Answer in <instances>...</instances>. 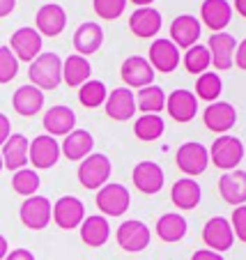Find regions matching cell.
<instances>
[{
    "label": "cell",
    "instance_id": "obj_7",
    "mask_svg": "<svg viewBox=\"0 0 246 260\" xmlns=\"http://www.w3.org/2000/svg\"><path fill=\"white\" fill-rule=\"evenodd\" d=\"M118 237V244L122 251H129V253H138V251H145L150 246V228L145 226L143 221L138 219H129V221H122L115 233Z\"/></svg>",
    "mask_w": 246,
    "mask_h": 260
},
{
    "label": "cell",
    "instance_id": "obj_40",
    "mask_svg": "<svg viewBox=\"0 0 246 260\" xmlns=\"http://www.w3.org/2000/svg\"><path fill=\"white\" fill-rule=\"evenodd\" d=\"M19 74V60L10 46H0V83H10Z\"/></svg>",
    "mask_w": 246,
    "mask_h": 260
},
{
    "label": "cell",
    "instance_id": "obj_5",
    "mask_svg": "<svg viewBox=\"0 0 246 260\" xmlns=\"http://www.w3.org/2000/svg\"><path fill=\"white\" fill-rule=\"evenodd\" d=\"M175 161H178V168L187 177L202 175L207 171V166H209V150L202 143L189 141L184 145H180L178 154H175Z\"/></svg>",
    "mask_w": 246,
    "mask_h": 260
},
{
    "label": "cell",
    "instance_id": "obj_2",
    "mask_svg": "<svg viewBox=\"0 0 246 260\" xmlns=\"http://www.w3.org/2000/svg\"><path fill=\"white\" fill-rule=\"evenodd\" d=\"M209 159H212V164L217 168H221V171H235L241 164V159H244V143L237 136L221 134V136L212 143Z\"/></svg>",
    "mask_w": 246,
    "mask_h": 260
},
{
    "label": "cell",
    "instance_id": "obj_15",
    "mask_svg": "<svg viewBox=\"0 0 246 260\" xmlns=\"http://www.w3.org/2000/svg\"><path fill=\"white\" fill-rule=\"evenodd\" d=\"M85 219V205L76 196H62L53 203V221L62 231H74Z\"/></svg>",
    "mask_w": 246,
    "mask_h": 260
},
{
    "label": "cell",
    "instance_id": "obj_6",
    "mask_svg": "<svg viewBox=\"0 0 246 260\" xmlns=\"http://www.w3.org/2000/svg\"><path fill=\"white\" fill-rule=\"evenodd\" d=\"M131 205L129 189L118 182H109L97 191V207L103 216H122Z\"/></svg>",
    "mask_w": 246,
    "mask_h": 260
},
{
    "label": "cell",
    "instance_id": "obj_3",
    "mask_svg": "<svg viewBox=\"0 0 246 260\" xmlns=\"http://www.w3.org/2000/svg\"><path fill=\"white\" fill-rule=\"evenodd\" d=\"M111 159L101 152H92L81 161L79 166V182L85 189H101L103 184H109L111 177Z\"/></svg>",
    "mask_w": 246,
    "mask_h": 260
},
{
    "label": "cell",
    "instance_id": "obj_33",
    "mask_svg": "<svg viewBox=\"0 0 246 260\" xmlns=\"http://www.w3.org/2000/svg\"><path fill=\"white\" fill-rule=\"evenodd\" d=\"M136 108L145 113L159 115L166 108V92H163L159 85H148V88H140L136 94Z\"/></svg>",
    "mask_w": 246,
    "mask_h": 260
},
{
    "label": "cell",
    "instance_id": "obj_22",
    "mask_svg": "<svg viewBox=\"0 0 246 260\" xmlns=\"http://www.w3.org/2000/svg\"><path fill=\"white\" fill-rule=\"evenodd\" d=\"M44 129L49 136H67L76 129V113L64 104L51 106L44 115Z\"/></svg>",
    "mask_w": 246,
    "mask_h": 260
},
{
    "label": "cell",
    "instance_id": "obj_10",
    "mask_svg": "<svg viewBox=\"0 0 246 260\" xmlns=\"http://www.w3.org/2000/svg\"><path fill=\"white\" fill-rule=\"evenodd\" d=\"M120 76H122L124 85L129 90L131 88L140 90L154 83V69L148 62V58H143V55H131V58L124 60L122 67H120Z\"/></svg>",
    "mask_w": 246,
    "mask_h": 260
},
{
    "label": "cell",
    "instance_id": "obj_8",
    "mask_svg": "<svg viewBox=\"0 0 246 260\" xmlns=\"http://www.w3.org/2000/svg\"><path fill=\"white\" fill-rule=\"evenodd\" d=\"M60 143L55 141L49 134H42L34 141H30L28 147V161L32 164L37 171H46V168H53L60 159Z\"/></svg>",
    "mask_w": 246,
    "mask_h": 260
},
{
    "label": "cell",
    "instance_id": "obj_49",
    "mask_svg": "<svg viewBox=\"0 0 246 260\" xmlns=\"http://www.w3.org/2000/svg\"><path fill=\"white\" fill-rule=\"evenodd\" d=\"M127 3H133L136 7H152L154 0H127Z\"/></svg>",
    "mask_w": 246,
    "mask_h": 260
},
{
    "label": "cell",
    "instance_id": "obj_4",
    "mask_svg": "<svg viewBox=\"0 0 246 260\" xmlns=\"http://www.w3.org/2000/svg\"><path fill=\"white\" fill-rule=\"evenodd\" d=\"M21 223L30 231H44L53 221V205L46 196H30L25 198V203H21Z\"/></svg>",
    "mask_w": 246,
    "mask_h": 260
},
{
    "label": "cell",
    "instance_id": "obj_45",
    "mask_svg": "<svg viewBox=\"0 0 246 260\" xmlns=\"http://www.w3.org/2000/svg\"><path fill=\"white\" fill-rule=\"evenodd\" d=\"M5 260H34V255L28 249H14L5 255Z\"/></svg>",
    "mask_w": 246,
    "mask_h": 260
},
{
    "label": "cell",
    "instance_id": "obj_11",
    "mask_svg": "<svg viewBox=\"0 0 246 260\" xmlns=\"http://www.w3.org/2000/svg\"><path fill=\"white\" fill-rule=\"evenodd\" d=\"M202 242L207 244V249L217 251V253H223L228 251L232 244H235V233H232L230 221L226 216H214L205 223L202 228Z\"/></svg>",
    "mask_w": 246,
    "mask_h": 260
},
{
    "label": "cell",
    "instance_id": "obj_42",
    "mask_svg": "<svg viewBox=\"0 0 246 260\" xmlns=\"http://www.w3.org/2000/svg\"><path fill=\"white\" fill-rule=\"evenodd\" d=\"M12 136V122L5 113H0V147L5 145V141Z\"/></svg>",
    "mask_w": 246,
    "mask_h": 260
},
{
    "label": "cell",
    "instance_id": "obj_28",
    "mask_svg": "<svg viewBox=\"0 0 246 260\" xmlns=\"http://www.w3.org/2000/svg\"><path fill=\"white\" fill-rule=\"evenodd\" d=\"M79 228H81V240H83V244L92 246V249L103 246L111 237V223L103 214L85 216L83 223H81Z\"/></svg>",
    "mask_w": 246,
    "mask_h": 260
},
{
    "label": "cell",
    "instance_id": "obj_14",
    "mask_svg": "<svg viewBox=\"0 0 246 260\" xmlns=\"http://www.w3.org/2000/svg\"><path fill=\"white\" fill-rule=\"evenodd\" d=\"M131 180H133V187L138 189L140 193H159L163 189V182H166V175H163V168L154 161H140L133 166L131 173Z\"/></svg>",
    "mask_w": 246,
    "mask_h": 260
},
{
    "label": "cell",
    "instance_id": "obj_36",
    "mask_svg": "<svg viewBox=\"0 0 246 260\" xmlns=\"http://www.w3.org/2000/svg\"><path fill=\"white\" fill-rule=\"evenodd\" d=\"M106 97H109V90H106L103 81L90 79L79 88V102L85 108H99L101 104H106Z\"/></svg>",
    "mask_w": 246,
    "mask_h": 260
},
{
    "label": "cell",
    "instance_id": "obj_41",
    "mask_svg": "<svg viewBox=\"0 0 246 260\" xmlns=\"http://www.w3.org/2000/svg\"><path fill=\"white\" fill-rule=\"evenodd\" d=\"M230 226H232V233H235L237 240L246 242V205H237L235 207L232 219H230Z\"/></svg>",
    "mask_w": 246,
    "mask_h": 260
},
{
    "label": "cell",
    "instance_id": "obj_32",
    "mask_svg": "<svg viewBox=\"0 0 246 260\" xmlns=\"http://www.w3.org/2000/svg\"><path fill=\"white\" fill-rule=\"evenodd\" d=\"M189 231V223L182 214H175V212H168L161 219L157 221V235L163 242H180Z\"/></svg>",
    "mask_w": 246,
    "mask_h": 260
},
{
    "label": "cell",
    "instance_id": "obj_16",
    "mask_svg": "<svg viewBox=\"0 0 246 260\" xmlns=\"http://www.w3.org/2000/svg\"><path fill=\"white\" fill-rule=\"evenodd\" d=\"M34 25L42 37H58L64 28H67V12L60 7L58 3H46L40 7L37 16H34Z\"/></svg>",
    "mask_w": 246,
    "mask_h": 260
},
{
    "label": "cell",
    "instance_id": "obj_20",
    "mask_svg": "<svg viewBox=\"0 0 246 260\" xmlns=\"http://www.w3.org/2000/svg\"><path fill=\"white\" fill-rule=\"evenodd\" d=\"M205 127L212 129L214 134H226L235 127L237 122V111L230 102H212L205 108Z\"/></svg>",
    "mask_w": 246,
    "mask_h": 260
},
{
    "label": "cell",
    "instance_id": "obj_34",
    "mask_svg": "<svg viewBox=\"0 0 246 260\" xmlns=\"http://www.w3.org/2000/svg\"><path fill=\"white\" fill-rule=\"evenodd\" d=\"M166 132V122H163L161 115H152V113H145L133 122V134H136L138 141H157V138L163 136Z\"/></svg>",
    "mask_w": 246,
    "mask_h": 260
},
{
    "label": "cell",
    "instance_id": "obj_12",
    "mask_svg": "<svg viewBox=\"0 0 246 260\" xmlns=\"http://www.w3.org/2000/svg\"><path fill=\"white\" fill-rule=\"evenodd\" d=\"M235 49H237V40L230 32H214L207 42V51L212 58L214 69L226 72L235 64Z\"/></svg>",
    "mask_w": 246,
    "mask_h": 260
},
{
    "label": "cell",
    "instance_id": "obj_9",
    "mask_svg": "<svg viewBox=\"0 0 246 260\" xmlns=\"http://www.w3.org/2000/svg\"><path fill=\"white\" fill-rule=\"evenodd\" d=\"M150 58L148 62L152 64L154 72H161V74H170L178 69V64L182 62V53L170 40L166 37H157V40L150 44Z\"/></svg>",
    "mask_w": 246,
    "mask_h": 260
},
{
    "label": "cell",
    "instance_id": "obj_50",
    "mask_svg": "<svg viewBox=\"0 0 246 260\" xmlns=\"http://www.w3.org/2000/svg\"><path fill=\"white\" fill-rule=\"evenodd\" d=\"M3 168H5V166H3V154H0V171H3Z\"/></svg>",
    "mask_w": 246,
    "mask_h": 260
},
{
    "label": "cell",
    "instance_id": "obj_25",
    "mask_svg": "<svg viewBox=\"0 0 246 260\" xmlns=\"http://www.w3.org/2000/svg\"><path fill=\"white\" fill-rule=\"evenodd\" d=\"M28 147L30 141L23 136V134H12L10 138L3 145V166L7 171H21V168L28 166Z\"/></svg>",
    "mask_w": 246,
    "mask_h": 260
},
{
    "label": "cell",
    "instance_id": "obj_31",
    "mask_svg": "<svg viewBox=\"0 0 246 260\" xmlns=\"http://www.w3.org/2000/svg\"><path fill=\"white\" fill-rule=\"evenodd\" d=\"M90 76H92V64L83 55H69L62 62V81L69 88H81L85 81H90Z\"/></svg>",
    "mask_w": 246,
    "mask_h": 260
},
{
    "label": "cell",
    "instance_id": "obj_17",
    "mask_svg": "<svg viewBox=\"0 0 246 260\" xmlns=\"http://www.w3.org/2000/svg\"><path fill=\"white\" fill-rule=\"evenodd\" d=\"M106 115L111 120H118V122H127L136 115V94L129 88H115L113 92H109L106 97Z\"/></svg>",
    "mask_w": 246,
    "mask_h": 260
},
{
    "label": "cell",
    "instance_id": "obj_1",
    "mask_svg": "<svg viewBox=\"0 0 246 260\" xmlns=\"http://www.w3.org/2000/svg\"><path fill=\"white\" fill-rule=\"evenodd\" d=\"M30 83L34 88L44 90H55L62 83V60L58 53H40L37 58L30 62L28 69Z\"/></svg>",
    "mask_w": 246,
    "mask_h": 260
},
{
    "label": "cell",
    "instance_id": "obj_35",
    "mask_svg": "<svg viewBox=\"0 0 246 260\" xmlns=\"http://www.w3.org/2000/svg\"><path fill=\"white\" fill-rule=\"evenodd\" d=\"M223 92V81L219 74L214 72H202L196 81V97L198 99H205V102H219Z\"/></svg>",
    "mask_w": 246,
    "mask_h": 260
},
{
    "label": "cell",
    "instance_id": "obj_21",
    "mask_svg": "<svg viewBox=\"0 0 246 260\" xmlns=\"http://www.w3.org/2000/svg\"><path fill=\"white\" fill-rule=\"evenodd\" d=\"M163 25V19L154 7H138L131 16H129V30L140 40H150L157 37L159 30Z\"/></svg>",
    "mask_w": 246,
    "mask_h": 260
},
{
    "label": "cell",
    "instance_id": "obj_27",
    "mask_svg": "<svg viewBox=\"0 0 246 260\" xmlns=\"http://www.w3.org/2000/svg\"><path fill=\"white\" fill-rule=\"evenodd\" d=\"M94 138L85 129H74L72 134H67L60 145V152L69 159V161H83L88 154H92Z\"/></svg>",
    "mask_w": 246,
    "mask_h": 260
},
{
    "label": "cell",
    "instance_id": "obj_18",
    "mask_svg": "<svg viewBox=\"0 0 246 260\" xmlns=\"http://www.w3.org/2000/svg\"><path fill=\"white\" fill-rule=\"evenodd\" d=\"M166 111L175 122H191L198 113V97L191 90H175L166 97Z\"/></svg>",
    "mask_w": 246,
    "mask_h": 260
},
{
    "label": "cell",
    "instance_id": "obj_39",
    "mask_svg": "<svg viewBox=\"0 0 246 260\" xmlns=\"http://www.w3.org/2000/svg\"><path fill=\"white\" fill-rule=\"evenodd\" d=\"M92 7H94V14H97L99 19L115 21L124 14L127 0H92Z\"/></svg>",
    "mask_w": 246,
    "mask_h": 260
},
{
    "label": "cell",
    "instance_id": "obj_23",
    "mask_svg": "<svg viewBox=\"0 0 246 260\" xmlns=\"http://www.w3.org/2000/svg\"><path fill=\"white\" fill-rule=\"evenodd\" d=\"M200 19L212 32H223L232 19V7L228 0H205L200 7Z\"/></svg>",
    "mask_w": 246,
    "mask_h": 260
},
{
    "label": "cell",
    "instance_id": "obj_43",
    "mask_svg": "<svg viewBox=\"0 0 246 260\" xmlns=\"http://www.w3.org/2000/svg\"><path fill=\"white\" fill-rule=\"evenodd\" d=\"M235 64L246 72V40L237 44V49H235Z\"/></svg>",
    "mask_w": 246,
    "mask_h": 260
},
{
    "label": "cell",
    "instance_id": "obj_48",
    "mask_svg": "<svg viewBox=\"0 0 246 260\" xmlns=\"http://www.w3.org/2000/svg\"><path fill=\"white\" fill-rule=\"evenodd\" d=\"M235 10L246 19V0H235Z\"/></svg>",
    "mask_w": 246,
    "mask_h": 260
},
{
    "label": "cell",
    "instance_id": "obj_44",
    "mask_svg": "<svg viewBox=\"0 0 246 260\" xmlns=\"http://www.w3.org/2000/svg\"><path fill=\"white\" fill-rule=\"evenodd\" d=\"M191 260H223V255L217 253V251H212V249H200L191 255Z\"/></svg>",
    "mask_w": 246,
    "mask_h": 260
},
{
    "label": "cell",
    "instance_id": "obj_26",
    "mask_svg": "<svg viewBox=\"0 0 246 260\" xmlns=\"http://www.w3.org/2000/svg\"><path fill=\"white\" fill-rule=\"evenodd\" d=\"M103 44V30L99 23H94V21H85V23H81L79 28H76L74 32V49L79 55H92L97 53L99 49H101Z\"/></svg>",
    "mask_w": 246,
    "mask_h": 260
},
{
    "label": "cell",
    "instance_id": "obj_38",
    "mask_svg": "<svg viewBox=\"0 0 246 260\" xmlns=\"http://www.w3.org/2000/svg\"><path fill=\"white\" fill-rule=\"evenodd\" d=\"M182 62H184V69H187L189 74H202V72H207V69H209L212 58H209L207 46L193 44L191 49H187V53L182 55Z\"/></svg>",
    "mask_w": 246,
    "mask_h": 260
},
{
    "label": "cell",
    "instance_id": "obj_13",
    "mask_svg": "<svg viewBox=\"0 0 246 260\" xmlns=\"http://www.w3.org/2000/svg\"><path fill=\"white\" fill-rule=\"evenodd\" d=\"M10 49L19 62H32L42 53V35L34 28H19L10 40Z\"/></svg>",
    "mask_w": 246,
    "mask_h": 260
},
{
    "label": "cell",
    "instance_id": "obj_29",
    "mask_svg": "<svg viewBox=\"0 0 246 260\" xmlns=\"http://www.w3.org/2000/svg\"><path fill=\"white\" fill-rule=\"evenodd\" d=\"M12 106H14V111L19 115L32 118V115H37L42 111V106H44V92H42L40 88H34L32 83L21 85V88H16L14 97H12Z\"/></svg>",
    "mask_w": 246,
    "mask_h": 260
},
{
    "label": "cell",
    "instance_id": "obj_46",
    "mask_svg": "<svg viewBox=\"0 0 246 260\" xmlns=\"http://www.w3.org/2000/svg\"><path fill=\"white\" fill-rule=\"evenodd\" d=\"M14 7H16V0H0V19L10 16L14 12Z\"/></svg>",
    "mask_w": 246,
    "mask_h": 260
},
{
    "label": "cell",
    "instance_id": "obj_47",
    "mask_svg": "<svg viewBox=\"0 0 246 260\" xmlns=\"http://www.w3.org/2000/svg\"><path fill=\"white\" fill-rule=\"evenodd\" d=\"M7 253H10V244H7L5 235H0V260H5Z\"/></svg>",
    "mask_w": 246,
    "mask_h": 260
},
{
    "label": "cell",
    "instance_id": "obj_19",
    "mask_svg": "<svg viewBox=\"0 0 246 260\" xmlns=\"http://www.w3.org/2000/svg\"><path fill=\"white\" fill-rule=\"evenodd\" d=\"M202 32V23L191 14H182L170 23V42L178 49H191L193 44H198Z\"/></svg>",
    "mask_w": 246,
    "mask_h": 260
},
{
    "label": "cell",
    "instance_id": "obj_24",
    "mask_svg": "<svg viewBox=\"0 0 246 260\" xmlns=\"http://www.w3.org/2000/svg\"><path fill=\"white\" fill-rule=\"evenodd\" d=\"M219 191L221 198L230 205H244L246 203V171H226L219 180Z\"/></svg>",
    "mask_w": 246,
    "mask_h": 260
},
{
    "label": "cell",
    "instance_id": "obj_37",
    "mask_svg": "<svg viewBox=\"0 0 246 260\" xmlns=\"http://www.w3.org/2000/svg\"><path fill=\"white\" fill-rule=\"evenodd\" d=\"M40 184H42L40 175H37L34 168H21V171H16L14 177H12V189H14L16 193H21V196H25V198L37 196Z\"/></svg>",
    "mask_w": 246,
    "mask_h": 260
},
{
    "label": "cell",
    "instance_id": "obj_30",
    "mask_svg": "<svg viewBox=\"0 0 246 260\" xmlns=\"http://www.w3.org/2000/svg\"><path fill=\"white\" fill-rule=\"evenodd\" d=\"M170 198L175 203V207H180V210H196L202 198V189L193 177H182V180L172 184Z\"/></svg>",
    "mask_w": 246,
    "mask_h": 260
}]
</instances>
